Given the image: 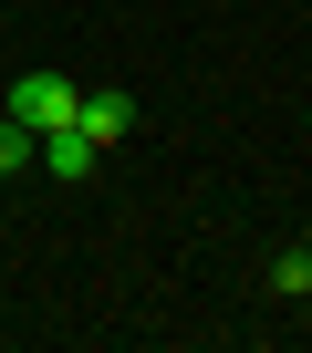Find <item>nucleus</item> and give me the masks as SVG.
<instances>
[{"label":"nucleus","mask_w":312,"mask_h":353,"mask_svg":"<svg viewBox=\"0 0 312 353\" xmlns=\"http://www.w3.org/2000/svg\"><path fill=\"white\" fill-rule=\"evenodd\" d=\"M73 94H84V83H63V73H21V83H11V125L52 135V125H73Z\"/></svg>","instance_id":"1"},{"label":"nucleus","mask_w":312,"mask_h":353,"mask_svg":"<svg viewBox=\"0 0 312 353\" xmlns=\"http://www.w3.org/2000/svg\"><path fill=\"white\" fill-rule=\"evenodd\" d=\"M73 125H84L94 145H125V135H135V94H73Z\"/></svg>","instance_id":"2"},{"label":"nucleus","mask_w":312,"mask_h":353,"mask_svg":"<svg viewBox=\"0 0 312 353\" xmlns=\"http://www.w3.org/2000/svg\"><path fill=\"white\" fill-rule=\"evenodd\" d=\"M32 156H42L52 176H94V156H104V145H94L84 125H52V135H32Z\"/></svg>","instance_id":"3"},{"label":"nucleus","mask_w":312,"mask_h":353,"mask_svg":"<svg viewBox=\"0 0 312 353\" xmlns=\"http://www.w3.org/2000/svg\"><path fill=\"white\" fill-rule=\"evenodd\" d=\"M271 291L302 301V291H312V250H281V260H271Z\"/></svg>","instance_id":"4"},{"label":"nucleus","mask_w":312,"mask_h":353,"mask_svg":"<svg viewBox=\"0 0 312 353\" xmlns=\"http://www.w3.org/2000/svg\"><path fill=\"white\" fill-rule=\"evenodd\" d=\"M21 156H32V125H11V114H0V176H21Z\"/></svg>","instance_id":"5"}]
</instances>
